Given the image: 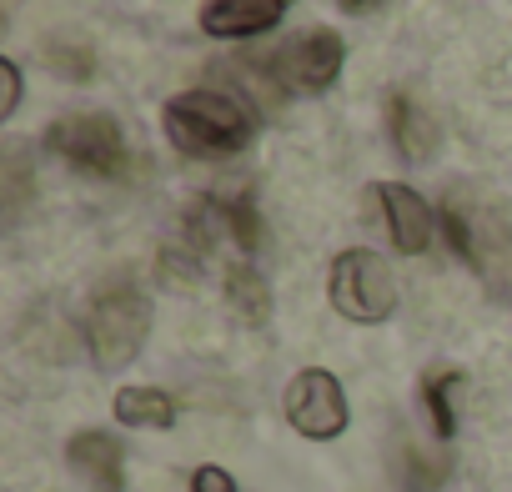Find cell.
<instances>
[{"instance_id":"obj_1","label":"cell","mask_w":512,"mask_h":492,"mask_svg":"<svg viewBox=\"0 0 512 492\" xmlns=\"http://www.w3.org/2000/svg\"><path fill=\"white\" fill-rule=\"evenodd\" d=\"M166 121V136L176 141V151L186 156H201V161H216V156H236L251 146L256 136V121L241 101L221 96V91H181L166 101L161 111Z\"/></svg>"},{"instance_id":"obj_2","label":"cell","mask_w":512,"mask_h":492,"mask_svg":"<svg viewBox=\"0 0 512 492\" xmlns=\"http://www.w3.org/2000/svg\"><path fill=\"white\" fill-rule=\"evenodd\" d=\"M151 332V302L136 282H106L96 297H91V312H86V347L96 357V367L116 372L126 362H136L141 342Z\"/></svg>"},{"instance_id":"obj_3","label":"cell","mask_w":512,"mask_h":492,"mask_svg":"<svg viewBox=\"0 0 512 492\" xmlns=\"http://www.w3.org/2000/svg\"><path fill=\"white\" fill-rule=\"evenodd\" d=\"M256 76H262V86L282 101L292 96H317L337 81L342 71V36L337 31H302L292 41H282L277 51L267 56H251Z\"/></svg>"},{"instance_id":"obj_4","label":"cell","mask_w":512,"mask_h":492,"mask_svg":"<svg viewBox=\"0 0 512 492\" xmlns=\"http://www.w3.org/2000/svg\"><path fill=\"white\" fill-rule=\"evenodd\" d=\"M327 297L332 307L347 317V322H387L397 312V282H392V267L367 252V246H352L332 262V282H327Z\"/></svg>"},{"instance_id":"obj_5","label":"cell","mask_w":512,"mask_h":492,"mask_svg":"<svg viewBox=\"0 0 512 492\" xmlns=\"http://www.w3.org/2000/svg\"><path fill=\"white\" fill-rule=\"evenodd\" d=\"M46 146L86 171V176H101V181H116L131 171V151H126V136L111 116H61L51 131H46Z\"/></svg>"},{"instance_id":"obj_6","label":"cell","mask_w":512,"mask_h":492,"mask_svg":"<svg viewBox=\"0 0 512 492\" xmlns=\"http://www.w3.org/2000/svg\"><path fill=\"white\" fill-rule=\"evenodd\" d=\"M287 422L312 437V442H332L347 432V397H342V382L322 367H307L292 377L287 387Z\"/></svg>"},{"instance_id":"obj_7","label":"cell","mask_w":512,"mask_h":492,"mask_svg":"<svg viewBox=\"0 0 512 492\" xmlns=\"http://www.w3.org/2000/svg\"><path fill=\"white\" fill-rule=\"evenodd\" d=\"M377 201H382V221H387L392 246H397L402 257H422L427 246H432V226H437L432 206L412 186H402V181H382L377 186Z\"/></svg>"},{"instance_id":"obj_8","label":"cell","mask_w":512,"mask_h":492,"mask_svg":"<svg viewBox=\"0 0 512 492\" xmlns=\"http://www.w3.org/2000/svg\"><path fill=\"white\" fill-rule=\"evenodd\" d=\"M66 462L91 492H126V452L111 432H76L66 442Z\"/></svg>"},{"instance_id":"obj_9","label":"cell","mask_w":512,"mask_h":492,"mask_svg":"<svg viewBox=\"0 0 512 492\" xmlns=\"http://www.w3.org/2000/svg\"><path fill=\"white\" fill-rule=\"evenodd\" d=\"M287 0H206L201 6V31L221 36V41H241V36H262L282 21Z\"/></svg>"},{"instance_id":"obj_10","label":"cell","mask_w":512,"mask_h":492,"mask_svg":"<svg viewBox=\"0 0 512 492\" xmlns=\"http://www.w3.org/2000/svg\"><path fill=\"white\" fill-rule=\"evenodd\" d=\"M387 121H392V141L407 161H427L437 151V121L412 101V96H392L387 101Z\"/></svg>"},{"instance_id":"obj_11","label":"cell","mask_w":512,"mask_h":492,"mask_svg":"<svg viewBox=\"0 0 512 492\" xmlns=\"http://www.w3.org/2000/svg\"><path fill=\"white\" fill-rule=\"evenodd\" d=\"M111 407L126 427H171L176 422V402L161 387H121Z\"/></svg>"},{"instance_id":"obj_12","label":"cell","mask_w":512,"mask_h":492,"mask_svg":"<svg viewBox=\"0 0 512 492\" xmlns=\"http://www.w3.org/2000/svg\"><path fill=\"white\" fill-rule=\"evenodd\" d=\"M226 302H231V312H236L241 322H267V312H272L267 282L256 277L246 262H241V267H231V277H226Z\"/></svg>"},{"instance_id":"obj_13","label":"cell","mask_w":512,"mask_h":492,"mask_svg":"<svg viewBox=\"0 0 512 492\" xmlns=\"http://www.w3.org/2000/svg\"><path fill=\"white\" fill-rule=\"evenodd\" d=\"M457 387H462V372H427L422 377V402H427V417H432L437 437L457 432V412H452V392Z\"/></svg>"},{"instance_id":"obj_14","label":"cell","mask_w":512,"mask_h":492,"mask_svg":"<svg viewBox=\"0 0 512 492\" xmlns=\"http://www.w3.org/2000/svg\"><path fill=\"white\" fill-rule=\"evenodd\" d=\"M191 492H236V482H231L226 467H196L191 472Z\"/></svg>"},{"instance_id":"obj_15","label":"cell","mask_w":512,"mask_h":492,"mask_svg":"<svg viewBox=\"0 0 512 492\" xmlns=\"http://www.w3.org/2000/svg\"><path fill=\"white\" fill-rule=\"evenodd\" d=\"M0 76H6V101H0V116H11L21 106V71H16V61H0Z\"/></svg>"},{"instance_id":"obj_16","label":"cell","mask_w":512,"mask_h":492,"mask_svg":"<svg viewBox=\"0 0 512 492\" xmlns=\"http://www.w3.org/2000/svg\"><path fill=\"white\" fill-rule=\"evenodd\" d=\"M342 11H377V6H387V0H337Z\"/></svg>"},{"instance_id":"obj_17","label":"cell","mask_w":512,"mask_h":492,"mask_svg":"<svg viewBox=\"0 0 512 492\" xmlns=\"http://www.w3.org/2000/svg\"><path fill=\"white\" fill-rule=\"evenodd\" d=\"M287 6H292V0H287Z\"/></svg>"}]
</instances>
